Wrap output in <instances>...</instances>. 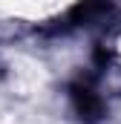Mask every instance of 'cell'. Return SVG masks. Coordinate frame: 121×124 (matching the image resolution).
<instances>
[{"label": "cell", "instance_id": "6da1fadb", "mask_svg": "<svg viewBox=\"0 0 121 124\" xmlns=\"http://www.w3.org/2000/svg\"><path fill=\"white\" fill-rule=\"evenodd\" d=\"M113 3L110 0H78L63 17L58 20L55 29L66 32V29H78V26H95V23H107L113 17Z\"/></svg>", "mask_w": 121, "mask_h": 124}, {"label": "cell", "instance_id": "7a4b0ae2", "mask_svg": "<svg viewBox=\"0 0 121 124\" xmlns=\"http://www.w3.org/2000/svg\"><path fill=\"white\" fill-rule=\"evenodd\" d=\"M69 98H72V107H75L81 121L95 124L104 118V101L95 93V78L92 75H84V78L72 81L69 84Z\"/></svg>", "mask_w": 121, "mask_h": 124}]
</instances>
